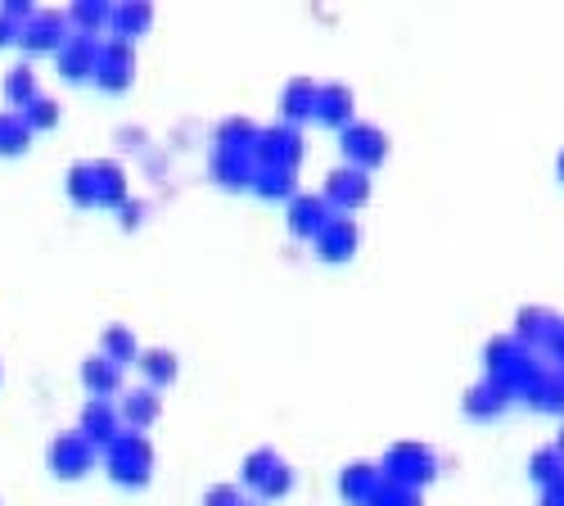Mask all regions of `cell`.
Segmentation results:
<instances>
[{"label": "cell", "mask_w": 564, "mask_h": 506, "mask_svg": "<svg viewBox=\"0 0 564 506\" xmlns=\"http://www.w3.org/2000/svg\"><path fill=\"white\" fill-rule=\"evenodd\" d=\"M150 466H154V452L140 434H127V439H113L109 443V475L118 484H145L150 480Z\"/></svg>", "instance_id": "1"}, {"label": "cell", "mask_w": 564, "mask_h": 506, "mask_svg": "<svg viewBox=\"0 0 564 506\" xmlns=\"http://www.w3.org/2000/svg\"><path fill=\"white\" fill-rule=\"evenodd\" d=\"M64 19L68 14H55V10H36L23 28H19V51L23 55H59V45L68 41L64 36Z\"/></svg>", "instance_id": "2"}, {"label": "cell", "mask_w": 564, "mask_h": 506, "mask_svg": "<svg viewBox=\"0 0 564 506\" xmlns=\"http://www.w3.org/2000/svg\"><path fill=\"white\" fill-rule=\"evenodd\" d=\"M45 462H51L55 480H82L96 462V448H90L82 434H59L51 448H45Z\"/></svg>", "instance_id": "3"}, {"label": "cell", "mask_w": 564, "mask_h": 506, "mask_svg": "<svg viewBox=\"0 0 564 506\" xmlns=\"http://www.w3.org/2000/svg\"><path fill=\"white\" fill-rule=\"evenodd\" d=\"M59 73L68 77V82H82V77H96V68H100V45L90 41V36H82V32H73L64 45H59Z\"/></svg>", "instance_id": "4"}, {"label": "cell", "mask_w": 564, "mask_h": 506, "mask_svg": "<svg viewBox=\"0 0 564 506\" xmlns=\"http://www.w3.org/2000/svg\"><path fill=\"white\" fill-rule=\"evenodd\" d=\"M82 439L96 448V443H113L118 439V411L105 402V398H96V402H86V411H82Z\"/></svg>", "instance_id": "5"}, {"label": "cell", "mask_w": 564, "mask_h": 506, "mask_svg": "<svg viewBox=\"0 0 564 506\" xmlns=\"http://www.w3.org/2000/svg\"><path fill=\"white\" fill-rule=\"evenodd\" d=\"M0 90H6V105H10V114H23L32 100H41V90H36V73H32L28 64L10 68V73H6V82H0Z\"/></svg>", "instance_id": "6"}, {"label": "cell", "mask_w": 564, "mask_h": 506, "mask_svg": "<svg viewBox=\"0 0 564 506\" xmlns=\"http://www.w3.org/2000/svg\"><path fill=\"white\" fill-rule=\"evenodd\" d=\"M96 82H100L105 90H122V86L131 82V51H127V45H109V51H100Z\"/></svg>", "instance_id": "7"}, {"label": "cell", "mask_w": 564, "mask_h": 506, "mask_svg": "<svg viewBox=\"0 0 564 506\" xmlns=\"http://www.w3.org/2000/svg\"><path fill=\"white\" fill-rule=\"evenodd\" d=\"M90 168V195H96V204H122V168L118 163H86Z\"/></svg>", "instance_id": "8"}, {"label": "cell", "mask_w": 564, "mask_h": 506, "mask_svg": "<svg viewBox=\"0 0 564 506\" xmlns=\"http://www.w3.org/2000/svg\"><path fill=\"white\" fill-rule=\"evenodd\" d=\"M28 146H32V131H28L23 114L0 109V159H19V154H28Z\"/></svg>", "instance_id": "9"}, {"label": "cell", "mask_w": 564, "mask_h": 506, "mask_svg": "<svg viewBox=\"0 0 564 506\" xmlns=\"http://www.w3.org/2000/svg\"><path fill=\"white\" fill-rule=\"evenodd\" d=\"M321 240V258H348L352 254V245H357V226L352 222H344V217H335V222H325V232L316 236Z\"/></svg>", "instance_id": "10"}, {"label": "cell", "mask_w": 564, "mask_h": 506, "mask_svg": "<svg viewBox=\"0 0 564 506\" xmlns=\"http://www.w3.org/2000/svg\"><path fill=\"white\" fill-rule=\"evenodd\" d=\"M82 380H86V389L90 394H118V362H109L105 353L100 357H86L82 362Z\"/></svg>", "instance_id": "11"}, {"label": "cell", "mask_w": 564, "mask_h": 506, "mask_svg": "<svg viewBox=\"0 0 564 506\" xmlns=\"http://www.w3.org/2000/svg\"><path fill=\"white\" fill-rule=\"evenodd\" d=\"M389 471H393V480H430V452L425 448H393Z\"/></svg>", "instance_id": "12"}, {"label": "cell", "mask_w": 564, "mask_h": 506, "mask_svg": "<svg viewBox=\"0 0 564 506\" xmlns=\"http://www.w3.org/2000/svg\"><path fill=\"white\" fill-rule=\"evenodd\" d=\"M344 146H348V154H352L357 163H366V168H370V163H380L384 150H389V146H384V136H380V131H370V127H352Z\"/></svg>", "instance_id": "13"}, {"label": "cell", "mask_w": 564, "mask_h": 506, "mask_svg": "<svg viewBox=\"0 0 564 506\" xmlns=\"http://www.w3.org/2000/svg\"><path fill=\"white\" fill-rule=\"evenodd\" d=\"M122 417H127V426H131V430H145V426L159 417V394H150V389H135V394H127V402H122Z\"/></svg>", "instance_id": "14"}, {"label": "cell", "mask_w": 564, "mask_h": 506, "mask_svg": "<svg viewBox=\"0 0 564 506\" xmlns=\"http://www.w3.org/2000/svg\"><path fill=\"white\" fill-rule=\"evenodd\" d=\"M330 195L344 204V208H357L366 200V176L361 172H335L330 176Z\"/></svg>", "instance_id": "15"}, {"label": "cell", "mask_w": 564, "mask_h": 506, "mask_svg": "<svg viewBox=\"0 0 564 506\" xmlns=\"http://www.w3.org/2000/svg\"><path fill=\"white\" fill-rule=\"evenodd\" d=\"M344 493H348L352 502L370 506V497L380 493V480H375V471H370V466H352V471L344 475Z\"/></svg>", "instance_id": "16"}, {"label": "cell", "mask_w": 564, "mask_h": 506, "mask_svg": "<svg viewBox=\"0 0 564 506\" xmlns=\"http://www.w3.org/2000/svg\"><path fill=\"white\" fill-rule=\"evenodd\" d=\"M321 122H344L348 118V90L330 86V90H316V109H312Z\"/></svg>", "instance_id": "17"}, {"label": "cell", "mask_w": 564, "mask_h": 506, "mask_svg": "<svg viewBox=\"0 0 564 506\" xmlns=\"http://www.w3.org/2000/svg\"><path fill=\"white\" fill-rule=\"evenodd\" d=\"M290 222H294V232L321 236V232H325V204H321V200H299L294 213H290Z\"/></svg>", "instance_id": "18"}, {"label": "cell", "mask_w": 564, "mask_h": 506, "mask_svg": "<svg viewBox=\"0 0 564 506\" xmlns=\"http://www.w3.org/2000/svg\"><path fill=\"white\" fill-rule=\"evenodd\" d=\"M105 357L109 362H140V353H135V335L131 331H122V326H113V331H105Z\"/></svg>", "instance_id": "19"}, {"label": "cell", "mask_w": 564, "mask_h": 506, "mask_svg": "<svg viewBox=\"0 0 564 506\" xmlns=\"http://www.w3.org/2000/svg\"><path fill=\"white\" fill-rule=\"evenodd\" d=\"M23 122H28V131H32V136H36V131H51V127L59 122V105L41 96V100H32V105L23 109Z\"/></svg>", "instance_id": "20"}, {"label": "cell", "mask_w": 564, "mask_h": 506, "mask_svg": "<svg viewBox=\"0 0 564 506\" xmlns=\"http://www.w3.org/2000/svg\"><path fill=\"white\" fill-rule=\"evenodd\" d=\"M140 366H145V376H150L154 385H167V380L176 376V357H172V353H163V348L145 353V357H140Z\"/></svg>", "instance_id": "21"}, {"label": "cell", "mask_w": 564, "mask_h": 506, "mask_svg": "<svg viewBox=\"0 0 564 506\" xmlns=\"http://www.w3.org/2000/svg\"><path fill=\"white\" fill-rule=\"evenodd\" d=\"M68 19L77 23V32H82V36H90V28H100V23L109 19V10H105V6H73V10H68Z\"/></svg>", "instance_id": "22"}, {"label": "cell", "mask_w": 564, "mask_h": 506, "mask_svg": "<svg viewBox=\"0 0 564 506\" xmlns=\"http://www.w3.org/2000/svg\"><path fill=\"white\" fill-rule=\"evenodd\" d=\"M285 109H290V114H307V109H316V90H312L307 82H294V86L285 90Z\"/></svg>", "instance_id": "23"}, {"label": "cell", "mask_w": 564, "mask_h": 506, "mask_svg": "<svg viewBox=\"0 0 564 506\" xmlns=\"http://www.w3.org/2000/svg\"><path fill=\"white\" fill-rule=\"evenodd\" d=\"M370 506H420V502H415L406 488H389V493H375Z\"/></svg>", "instance_id": "24"}, {"label": "cell", "mask_w": 564, "mask_h": 506, "mask_svg": "<svg viewBox=\"0 0 564 506\" xmlns=\"http://www.w3.org/2000/svg\"><path fill=\"white\" fill-rule=\"evenodd\" d=\"M118 23H122V28H127V23H131V28H140V23H150V10H140V6L118 10Z\"/></svg>", "instance_id": "25"}, {"label": "cell", "mask_w": 564, "mask_h": 506, "mask_svg": "<svg viewBox=\"0 0 564 506\" xmlns=\"http://www.w3.org/2000/svg\"><path fill=\"white\" fill-rule=\"evenodd\" d=\"M208 506H240V497H235V488H213Z\"/></svg>", "instance_id": "26"}, {"label": "cell", "mask_w": 564, "mask_h": 506, "mask_svg": "<svg viewBox=\"0 0 564 506\" xmlns=\"http://www.w3.org/2000/svg\"><path fill=\"white\" fill-rule=\"evenodd\" d=\"M14 41H19V28L6 14H0V45H14Z\"/></svg>", "instance_id": "27"}, {"label": "cell", "mask_w": 564, "mask_h": 506, "mask_svg": "<svg viewBox=\"0 0 564 506\" xmlns=\"http://www.w3.org/2000/svg\"><path fill=\"white\" fill-rule=\"evenodd\" d=\"M0 380H6V372H0Z\"/></svg>", "instance_id": "28"}]
</instances>
